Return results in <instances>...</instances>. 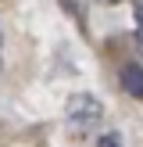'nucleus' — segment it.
<instances>
[{
	"label": "nucleus",
	"mask_w": 143,
	"mask_h": 147,
	"mask_svg": "<svg viewBox=\"0 0 143 147\" xmlns=\"http://www.w3.org/2000/svg\"><path fill=\"white\" fill-rule=\"evenodd\" d=\"M132 14H136V40L143 47V0H132Z\"/></svg>",
	"instance_id": "obj_3"
},
{
	"label": "nucleus",
	"mask_w": 143,
	"mask_h": 147,
	"mask_svg": "<svg viewBox=\"0 0 143 147\" xmlns=\"http://www.w3.org/2000/svg\"><path fill=\"white\" fill-rule=\"evenodd\" d=\"M97 147H122V140H118L114 133H104V136H100V144H97Z\"/></svg>",
	"instance_id": "obj_4"
},
{
	"label": "nucleus",
	"mask_w": 143,
	"mask_h": 147,
	"mask_svg": "<svg viewBox=\"0 0 143 147\" xmlns=\"http://www.w3.org/2000/svg\"><path fill=\"white\" fill-rule=\"evenodd\" d=\"M104 4H118V0H104Z\"/></svg>",
	"instance_id": "obj_6"
},
{
	"label": "nucleus",
	"mask_w": 143,
	"mask_h": 147,
	"mask_svg": "<svg viewBox=\"0 0 143 147\" xmlns=\"http://www.w3.org/2000/svg\"><path fill=\"white\" fill-rule=\"evenodd\" d=\"M118 83H122V90L129 93V97H136V100H143V68L136 61H129L125 68H122V76H118Z\"/></svg>",
	"instance_id": "obj_2"
},
{
	"label": "nucleus",
	"mask_w": 143,
	"mask_h": 147,
	"mask_svg": "<svg viewBox=\"0 0 143 147\" xmlns=\"http://www.w3.org/2000/svg\"><path fill=\"white\" fill-rule=\"evenodd\" d=\"M64 119H68V129L75 136H86V133H93V129L100 126V119H104V104H100L93 93H75V97H68Z\"/></svg>",
	"instance_id": "obj_1"
},
{
	"label": "nucleus",
	"mask_w": 143,
	"mask_h": 147,
	"mask_svg": "<svg viewBox=\"0 0 143 147\" xmlns=\"http://www.w3.org/2000/svg\"><path fill=\"white\" fill-rule=\"evenodd\" d=\"M0 65H4V32H0Z\"/></svg>",
	"instance_id": "obj_5"
}]
</instances>
